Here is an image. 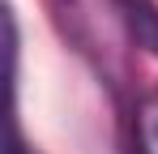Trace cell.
<instances>
[{
  "mask_svg": "<svg viewBox=\"0 0 158 154\" xmlns=\"http://www.w3.org/2000/svg\"><path fill=\"white\" fill-rule=\"evenodd\" d=\"M56 17L64 22V30L81 51H94V56H107L111 39L124 34L115 0H56Z\"/></svg>",
  "mask_w": 158,
  "mask_h": 154,
  "instance_id": "obj_1",
  "label": "cell"
},
{
  "mask_svg": "<svg viewBox=\"0 0 158 154\" xmlns=\"http://www.w3.org/2000/svg\"><path fill=\"white\" fill-rule=\"evenodd\" d=\"M120 9V30L137 51L158 56V4L154 0H115Z\"/></svg>",
  "mask_w": 158,
  "mask_h": 154,
  "instance_id": "obj_2",
  "label": "cell"
},
{
  "mask_svg": "<svg viewBox=\"0 0 158 154\" xmlns=\"http://www.w3.org/2000/svg\"><path fill=\"white\" fill-rule=\"evenodd\" d=\"M132 137L137 154H158V90H150L132 111Z\"/></svg>",
  "mask_w": 158,
  "mask_h": 154,
  "instance_id": "obj_3",
  "label": "cell"
},
{
  "mask_svg": "<svg viewBox=\"0 0 158 154\" xmlns=\"http://www.w3.org/2000/svg\"><path fill=\"white\" fill-rule=\"evenodd\" d=\"M4 154H26V146H22V141L13 137V141H9V150H4Z\"/></svg>",
  "mask_w": 158,
  "mask_h": 154,
  "instance_id": "obj_4",
  "label": "cell"
}]
</instances>
